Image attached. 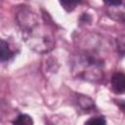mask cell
Instances as JSON below:
<instances>
[{
  "mask_svg": "<svg viewBox=\"0 0 125 125\" xmlns=\"http://www.w3.org/2000/svg\"><path fill=\"white\" fill-rule=\"evenodd\" d=\"M15 51L11 48V45L6 42L4 39L1 40V46H0V59L2 62H10L15 57Z\"/></svg>",
  "mask_w": 125,
  "mask_h": 125,
  "instance_id": "obj_5",
  "label": "cell"
},
{
  "mask_svg": "<svg viewBox=\"0 0 125 125\" xmlns=\"http://www.w3.org/2000/svg\"><path fill=\"white\" fill-rule=\"evenodd\" d=\"M60 4L63 7L64 10L66 11H72L77 5H78V2H72V1H62V2H60Z\"/></svg>",
  "mask_w": 125,
  "mask_h": 125,
  "instance_id": "obj_8",
  "label": "cell"
},
{
  "mask_svg": "<svg viewBox=\"0 0 125 125\" xmlns=\"http://www.w3.org/2000/svg\"><path fill=\"white\" fill-rule=\"evenodd\" d=\"M16 21L29 49L39 54H46L54 49L56 41L52 27L30 7H21L16 14Z\"/></svg>",
  "mask_w": 125,
  "mask_h": 125,
  "instance_id": "obj_1",
  "label": "cell"
},
{
  "mask_svg": "<svg viewBox=\"0 0 125 125\" xmlns=\"http://www.w3.org/2000/svg\"><path fill=\"white\" fill-rule=\"evenodd\" d=\"M104 5L106 7V13L108 17L116 21L125 23V1H105Z\"/></svg>",
  "mask_w": 125,
  "mask_h": 125,
  "instance_id": "obj_3",
  "label": "cell"
},
{
  "mask_svg": "<svg viewBox=\"0 0 125 125\" xmlns=\"http://www.w3.org/2000/svg\"><path fill=\"white\" fill-rule=\"evenodd\" d=\"M33 119L30 115L21 113L19 114L13 121V125H33Z\"/></svg>",
  "mask_w": 125,
  "mask_h": 125,
  "instance_id": "obj_6",
  "label": "cell"
},
{
  "mask_svg": "<svg viewBox=\"0 0 125 125\" xmlns=\"http://www.w3.org/2000/svg\"><path fill=\"white\" fill-rule=\"evenodd\" d=\"M124 108H125V104H124Z\"/></svg>",
  "mask_w": 125,
  "mask_h": 125,
  "instance_id": "obj_9",
  "label": "cell"
},
{
  "mask_svg": "<svg viewBox=\"0 0 125 125\" xmlns=\"http://www.w3.org/2000/svg\"><path fill=\"white\" fill-rule=\"evenodd\" d=\"M110 84L115 94L118 95L125 94V73L121 71L114 72L111 76Z\"/></svg>",
  "mask_w": 125,
  "mask_h": 125,
  "instance_id": "obj_4",
  "label": "cell"
},
{
  "mask_svg": "<svg viewBox=\"0 0 125 125\" xmlns=\"http://www.w3.org/2000/svg\"><path fill=\"white\" fill-rule=\"evenodd\" d=\"M84 125H106V120L104 116H94L89 118Z\"/></svg>",
  "mask_w": 125,
  "mask_h": 125,
  "instance_id": "obj_7",
  "label": "cell"
},
{
  "mask_svg": "<svg viewBox=\"0 0 125 125\" xmlns=\"http://www.w3.org/2000/svg\"><path fill=\"white\" fill-rule=\"evenodd\" d=\"M70 70L79 79L98 83L104 78V62L93 52L80 51L72 56Z\"/></svg>",
  "mask_w": 125,
  "mask_h": 125,
  "instance_id": "obj_2",
  "label": "cell"
}]
</instances>
